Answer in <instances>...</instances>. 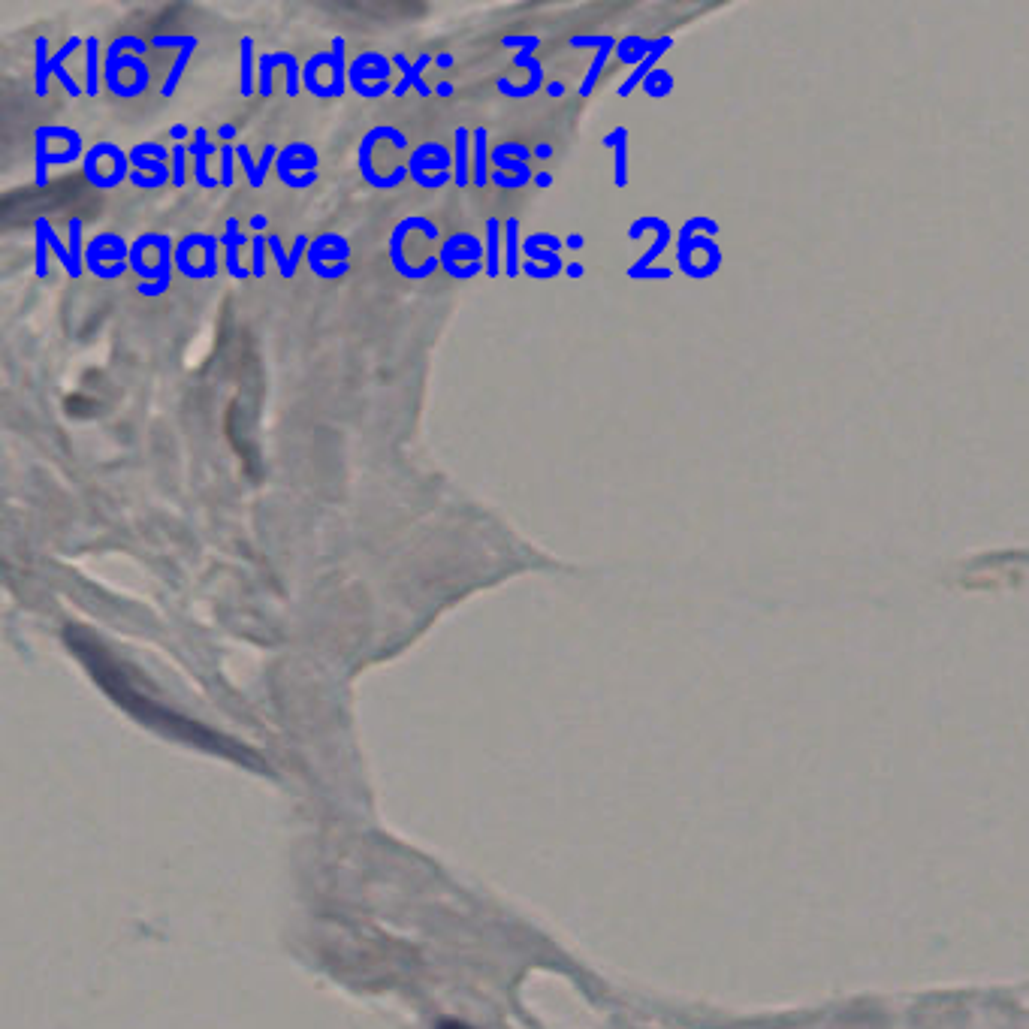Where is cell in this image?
Returning a JSON list of instances; mask_svg holds the SVG:
<instances>
[{
	"instance_id": "obj_1",
	"label": "cell",
	"mask_w": 1029,
	"mask_h": 1029,
	"mask_svg": "<svg viewBox=\"0 0 1029 1029\" xmlns=\"http://www.w3.org/2000/svg\"><path fill=\"white\" fill-rule=\"evenodd\" d=\"M130 154L121 151V145L115 142H97L85 151L82 160V176L91 188L97 191H115L124 182H130Z\"/></svg>"
},
{
	"instance_id": "obj_2",
	"label": "cell",
	"mask_w": 1029,
	"mask_h": 1029,
	"mask_svg": "<svg viewBox=\"0 0 1029 1029\" xmlns=\"http://www.w3.org/2000/svg\"><path fill=\"white\" fill-rule=\"evenodd\" d=\"M218 245L212 233H188L176 242V272L188 281H209L218 275Z\"/></svg>"
},
{
	"instance_id": "obj_3",
	"label": "cell",
	"mask_w": 1029,
	"mask_h": 1029,
	"mask_svg": "<svg viewBox=\"0 0 1029 1029\" xmlns=\"http://www.w3.org/2000/svg\"><path fill=\"white\" fill-rule=\"evenodd\" d=\"M441 269L456 281H471L480 272H486V248L474 233H453L438 248Z\"/></svg>"
},
{
	"instance_id": "obj_4",
	"label": "cell",
	"mask_w": 1029,
	"mask_h": 1029,
	"mask_svg": "<svg viewBox=\"0 0 1029 1029\" xmlns=\"http://www.w3.org/2000/svg\"><path fill=\"white\" fill-rule=\"evenodd\" d=\"M411 182L423 191H441L453 182V151L441 142H423L408 154Z\"/></svg>"
},
{
	"instance_id": "obj_5",
	"label": "cell",
	"mask_w": 1029,
	"mask_h": 1029,
	"mask_svg": "<svg viewBox=\"0 0 1029 1029\" xmlns=\"http://www.w3.org/2000/svg\"><path fill=\"white\" fill-rule=\"evenodd\" d=\"M308 269L314 278H323V281H338V278H345L351 272V242L341 236V233H317L311 239V248H308Z\"/></svg>"
},
{
	"instance_id": "obj_6",
	"label": "cell",
	"mask_w": 1029,
	"mask_h": 1029,
	"mask_svg": "<svg viewBox=\"0 0 1029 1029\" xmlns=\"http://www.w3.org/2000/svg\"><path fill=\"white\" fill-rule=\"evenodd\" d=\"M85 269L97 278V281H115L121 278L127 269H130V245L106 230V233H97L88 248H85Z\"/></svg>"
},
{
	"instance_id": "obj_7",
	"label": "cell",
	"mask_w": 1029,
	"mask_h": 1029,
	"mask_svg": "<svg viewBox=\"0 0 1029 1029\" xmlns=\"http://www.w3.org/2000/svg\"><path fill=\"white\" fill-rule=\"evenodd\" d=\"M320 154L314 151V145L308 142H290L278 151L275 160V176L284 188L290 191H308L317 185L320 173H317Z\"/></svg>"
},
{
	"instance_id": "obj_8",
	"label": "cell",
	"mask_w": 1029,
	"mask_h": 1029,
	"mask_svg": "<svg viewBox=\"0 0 1029 1029\" xmlns=\"http://www.w3.org/2000/svg\"><path fill=\"white\" fill-rule=\"evenodd\" d=\"M390 73H393V58L381 52H363L348 67V88L360 94L363 100H378L387 91H393Z\"/></svg>"
},
{
	"instance_id": "obj_9",
	"label": "cell",
	"mask_w": 1029,
	"mask_h": 1029,
	"mask_svg": "<svg viewBox=\"0 0 1029 1029\" xmlns=\"http://www.w3.org/2000/svg\"><path fill=\"white\" fill-rule=\"evenodd\" d=\"M188 154H191V160H194V182H197V188H203V191L221 188V179H215V176L209 173V157H212V154H221V145H212V142H209V130H206V127H197V130H194V142L188 145Z\"/></svg>"
},
{
	"instance_id": "obj_10",
	"label": "cell",
	"mask_w": 1029,
	"mask_h": 1029,
	"mask_svg": "<svg viewBox=\"0 0 1029 1029\" xmlns=\"http://www.w3.org/2000/svg\"><path fill=\"white\" fill-rule=\"evenodd\" d=\"M429 64H435V58H432L429 52H426V55H420L414 64H411V61H408L402 52H396V55H393V67H399V70H402V82L393 88V94H396V97H405L408 91H417L420 97H432V94H435V88H429V85L423 82V73H426V67H429Z\"/></svg>"
},
{
	"instance_id": "obj_11",
	"label": "cell",
	"mask_w": 1029,
	"mask_h": 1029,
	"mask_svg": "<svg viewBox=\"0 0 1029 1029\" xmlns=\"http://www.w3.org/2000/svg\"><path fill=\"white\" fill-rule=\"evenodd\" d=\"M221 239V245H224V266H227V275L230 278H236V281H248V278H254L251 275V269L248 266H242V257H239V251L251 242L245 233H242V227H239V221L236 218H227V227H224V233L218 236Z\"/></svg>"
},
{
	"instance_id": "obj_12",
	"label": "cell",
	"mask_w": 1029,
	"mask_h": 1029,
	"mask_svg": "<svg viewBox=\"0 0 1029 1029\" xmlns=\"http://www.w3.org/2000/svg\"><path fill=\"white\" fill-rule=\"evenodd\" d=\"M278 151H281V148L269 142V145H263V157L254 160L248 145H236V160L242 163V173H245V179H248V185H251L254 191H260V188L266 185V173H269V169H275Z\"/></svg>"
},
{
	"instance_id": "obj_13",
	"label": "cell",
	"mask_w": 1029,
	"mask_h": 1029,
	"mask_svg": "<svg viewBox=\"0 0 1029 1029\" xmlns=\"http://www.w3.org/2000/svg\"><path fill=\"white\" fill-rule=\"evenodd\" d=\"M489 163H492L489 130L486 127H474L471 130V185L480 188V191L492 182V169H486Z\"/></svg>"
},
{
	"instance_id": "obj_14",
	"label": "cell",
	"mask_w": 1029,
	"mask_h": 1029,
	"mask_svg": "<svg viewBox=\"0 0 1029 1029\" xmlns=\"http://www.w3.org/2000/svg\"><path fill=\"white\" fill-rule=\"evenodd\" d=\"M453 185L459 191L471 185V130L462 124L453 130Z\"/></svg>"
},
{
	"instance_id": "obj_15",
	"label": "cell",
	"mask_w": 1029,
	"mask_h": 1029,
	"mask_svg": "<svg viewBox=\"0 0 1029 1029\" xmlns=\"http://www.w3.org/2000/svg\"><path fill=\"white\" fill-rule=\"evenodd\" d=\"M85 46V40L82 37H70L52 58H49V73L64 85V91L70 94V97H85V85H79L70 73H67V67H64V61L76 52V49H82Z\"/></svg>"
},
{
	"instance_id": "obj_16",
	"label": "cell",
	"mask_w": 1029,
	"mask_h": 1029,
	"mask_svg": "<svg viewBox=\"0 0 1029 1029\" xmlns=\"http://www.w3.org/2000/svg\"><path fill=\"white\" fill-rule=\"evenodd\" d=\"M483 248H486V278L495 281L501 272H504V257H501V248H504V224L498 218H486V239H483Z\"/></svg>"
},
{
	"instance_id": "obj_17",
	"label": "cell",
	"mask_w": 1029,
	"mask_h": 1029,
	"mask_svg": "<svg viewBox=\"0 0 1029 1029\" xmlns=\"http://www.w3.org/2000/svg\"><path fill=\"white\" fill-rule=\"evenodd\" d=\"M103 64L106 52L97 37H85V97H97L103 85Z\"/></svg>"
},
{
	"instance_id": "obj_18",
	"label": "cell",
	"mask_w": 1029,
	"mask_h": 1029,
	"mask_svg": "<svg viewBox=\"0 0 1029 1029\" xmlns=\"http://www.w3.org/2000/svg\"><path fill=\"white\" fill-rule=\"evenodd\" d=\"M520 251H523L520 218H507V221H504V272H507V278L523 275Z\"/></svg>"
},
{
	"instance_id": "obj_19",
	"label": "cell",
	"mask_w": 1029,
	"mask_h": 1029,
	"mask_svg": "<svg viewBox=\"0 0 1029 1029\" xmlns=\"http://www.w3.org/2000/svg\"><path fill=\"white\" fill-rule=\"evenodd\" d=\"M239 91L242 97L257 94V55H254V37L239 40Z\"/></svg>"
},
{
	"instance_id": "obj_20",
	"label": "cell",
	"mask_w": 1029,
	"mask_h": 1029,
	"mask_svg": "<svg viewBox=\"0 0 1029 1029\" xmlns=\"http://www.w3.org/2000/svg\"><path fill=\"white\" fill-rule=\"evenodd\" d=\"M290 58H293V52H263L257 58V94L260 97H272V91H275L272 76L278 67H287Z\"/></svg>"
},
{
	"instance_id": "obj_21",
	"label": "cell",
	"mask_w": 1029,
	"mask_h": 1029,
	"mask_svg": "<svg viewBox=\"0 0 1029 1029\" xmlns=\"http://www.w3.org/2000/svg\"><path fill=\"white\" fill-rule=\"evenodd\" d=\"M332 85H329V91H332V100L335 97H341V94H345L348 91V43H345V37H332Z\"/></svg>"
},
{
	"instance_id": "obj_22",
	"label": "cell",
	"mask_w": 1029,
	"mask_h": 1029,
	"mask_svg": "<svg viewBox=\"0 0 1029 1029\" xmlns=\"http://www.w3.org/2000/svg\"><path fill=\"white\" fill-rule=\"evenodd\" d=\"M49 37L34 40V91L37 97H49Z\"/></svg>"
},
{
	"instance_id": "obj_23",
	"label": "cell",
	"mask_w": 1029,
	"mask_h": 1029,
	"mask_svg": "<svg viewBox=\"0 0 1029 1029\" xmlns=\"http://www.w3.org/2000/svg\"><path fill=\"white\" fill-rule=\"evenodd\" d=\"M82 218H70L67 221V248H70V257H73V281L76 278H82V272H85V239H82Z\"/></svg>"
},
{
	"instance_id": "obj_24",
	"label": "cell",
	"mask_w": 1029,
	"mask_h": 1029,
	"mask_svg": "<svg viewBox=\"0 0 1029 1029\" xmlns=\"http://www.w3.org/2000/svg\"><path fill=\"white\" fill-rule=\"evenodd\" d=\"M197 46H200V40L194 37V40L179 52V58L173 61V67H169V76H166V82H163V88H160V97H173V94H176V88L182 85V76H185V70H188L191 55H194Z\"/></svg>"
},
{
	"instance_id": "obj_25",
	"label": "cell",
	"mask_w": 1029,
	"mask_h": 1029,
	"mask_svg": "<svg viewBox=\"0 0 1029 1029\" xmlns=\"http://www.w3.org/2000/svg\"><path fill=\"white\" fill-rule=\"evenodd\" d=\"M130 154V166L133 169H139V173L142 176H151V179H166L169 185H173V169H169L163 160H154V157H145L136 145L127 151Z\"/></svg>"
},
{
	"instance_id": "obj_26",
	"label": "cell",
	"mask_w": 1029,
	"mask_h": 1029,
	"mask_svg": "<svg viewBox=\"0 0 1029 1029\" xmlns=\"http://www.w3.org/2000/svg\"><path fill=\"white\" fill-rule=\"evenodd\" d=\"M495 88H498L504 97L526 100V97H535L538 91H544V88H547V79H544V76H529V82H526V85H513L510 79H498V82H495Z\"/></svg>"
},
{
	"instance_id": "obj_27",
	"label": "cell",
	"mask_w": 1029,
	"mask_h": 1029,
	"mask_svg": "<svg viewBox=\"0 0 1029 1029\" xmlns=\"http://www.w3.org/2000/svg\"><path fill=\"white\" fill-rule=\"evenodd\" d=\"M613 37L598 49V55H595V61L589 64V73H586V79L580 82V97H589L592 91H595V82H598V76H601V70H604V64H607V58H610V52H613Z\"/></svg>"
},
{
	"instance_id": "obj_28",
	"label": "cell",
	"mask_w": 1029,
	"mask_h": 1029,
	"mask_svg": "<svg viewBox=\"0 0 1029 1029\" xmlns=\"http://www.w3.org/2000/svg\"><path fill=\"white\" fill-rule=\"evenodd\" d=\"M145 52H148V43H145L142 37H136V34L115 37V40L109 43V49H106V55H136V58H142Z\"/></svg>"
},
{
	"instance_id": "obj_29",
	"label": "cell",
	"mask_w": 1029,
	"mask_h": 1029,
	"mask_svg": "<svg viewBox=\"0 0 1029 1029\" xmlns=\"http://www.w3.org/2000/svg\"><path fill=\"white\" fill-rule=\"evenodd\" d=\"M625 139H628V133L619 127V130H613L607 139H604V145H610V148H616V185L619 188H625Z\"/></svg>"
},
{
	"instance_id": "obj_30",
	"label": "cell",
	"mask_w": 1029,
	"mask_h": 1029,
	"mask_svg": "<svg viewBox=\"0 0 1029 1029\" xmlns=\"http://www.w3.org/2000/svg\"><path fill=\"white\" fill-rule=\"evenodd\" d=\"M169 151H173V188H185L188 185V145H169Z\"/></svg>"
},
{
	"instance_id": "obj_31",
	"label": "cell",
	"mask_w": 1029,
	"mask_h": 1029,
	"mask_svg": "<svg viewBox=\"0 0 1029 1029\" xmlns=\"http://www.w3.org/2000/svg\"><path fill=\"white\" fill-rule=\"evenodd\" d=\"M40 224L46 227V239H49V248L58 254V260H61V266H64V272L67 275H73V257H70V248L61 242V236L55 233V227L49 224V218H40Z\"/></svg>"
},
{
	"instance_id": "obj_32",
	"label": "cell",
	"mask_w": 1029,
	"mask_h": 1029,
	"mask_svg": "<svg viewBox=\"0 0 1029 1029\" xmlns=\"http://www.w3.org/2000/svg\"><path fill=\"white\" fill-rule=\"evenodd\" d=\"M34 233H37V278H46L49 275V239H46V227L40 224V218L34 221Z\"/></svg>"
},
{
	"instance_id": "obj_33",
	"label": "cell",
	"mask_w": 1029,
	"mask_h": 1029,
	"mask_svg": "<svg viewBox=\"0 0 1029 1029\" xmlns=\"http://www.w3.org/2000/svg\"><path fill=\"white\" fill-rule=\"evenodd\" d=\"M266 239H269V251H272V257H275L278 275H281L284 281H290V278H293V269H290V257H287V251H284L281 236H278V233H266Z\"/></svg>"
},
{
	"instance_id": "obj_34",
	"label": "cell",
	"mask_w": 1029,
	"mask_h": 1029,
	"mask_svg": "<svg viewBox=\"0 0 1029 1029\" xmlns=\"http://www.w3.org/2000/svg\"><path fill=\"white\" fill-rule=\"evenodd\" d=\"M221 188H233L236 182V145H221Z\"/></svg>"
},
{
	"instance_id": "obj_35",
	"label": "cell",
	"mask_w": 1029,
	"mask_h": 1029,
	"mask_svg": "<svg viewBox=\"0 0 1029 1029\" xmlns=\"http://www.w3.org/2000/svg\"><path fill=\"white\" fill-rule=\"evenodd\" d=\"M266 245H269L266 233H260V236L251 239V275H254V278H263V275H266Z\"/></svg>"
},
{
	"instance_id": "obj_36",
	"label": "cell",
	"mask_w": 1029,
	"mask_h": 1029,
	"mask_svg": "<svg viewBox=\"0 0 1029 1029\" xmlns=\"http://www.w3.org/2000/svg\"><path fill=\"white\" fill-rule=\"evenodd\" d=\"M501 46L504 49H520L526 55H535V49L541 46V37H535V34H504Z\"/></svg>"
},
{
	"instance_id": "obj_37",
	"label": "cell",
	"mask_w": 1029,
	"mask_h": 1029,
	"mask_svg": "<svg viewBox=\"0 0 1029 1029\" xmlns=\"http://www.w3.org/2000/svg\"><path fill=\"white\" fill-rule=\"evenodd\" d=\"M191 40H194V34H169V37L157 34V37H151V46L154 49H179L182 52Z\"/></svg>"
},
{
	"instance_id": "obj_38",
	"label": "cell",
	"mask_w": 1029,
	"mask_h": 1029,
	"mask_svg": "<svg viewBox=\"0 0 1029 1029\" xmlns=\"http://www.w3.org/2000/svg\"><path fill=\"white\" fill-rule=\"evenodd\" d=\"M492 185L501 188V191H520L526 185H532L529 179H517V176H504L501 169H492Z\"/></svg>"
},
{
	"instance_id": "obj_39",
	"label": "cell",
	"mask_w": 1029,
	"mask_h": 1029,
	"mask_svg": "<svg viewBox=\"0 0 1029 1029\" xmlns=\"http://www.w3.org/2000/svg\"><path fill=\"white\" fill-rule=\"evenodd\" d=\"M646 52V43L643 40H637V37H631V40H622L619 43V58L628 64V61H637L640 55Z\"/></svg>"
},
{
	"instance_id": "obj_40",
	"label": "cell",
	"mask_w": 1029,
	"mask_h": 1029,
	"mask_svg": "<svg viewBox=\"0 0 1029 1029\" xmlns=\"http://www.w3.org/2000/svg\"><path fill=\"white\" fill-rule=\"evenodd\" d=\"M526 242L541 245V248H547V251H553V254H559V251L565 248V242H562L559 236H553V233H529Z\"/></svg>"
},
{
	"instance_id": "obj_41",
	"label": "cell",
	"mask_w": 1029,
	"mask_h": 1029,
	"mask_svg": "<svg viewBox=\"0 0 1029 1029\" xmlns=\"http://www.w3.org/2000/svg\"><path fill=\"white\" fill-rule=\"evenodd\" d=\"M130 185H133V188H139V191H157V188H163V185H169V182H166V179H151V176H142L139 169H133V173H130Z\"/></svg>"
},
{
	"instance_id": "obj_42",
	"label": "cell",
	"mask_w": 1029,
	"mask_h": 1029,
	"mask_svg": "<svg viewBox=\"0 0 1029 1029\" xmlns=\"http://www.w3.org/2000/svg\"><path fill=\"white\" fill-rule=\"evenodd\" d=\"M136 148H139L145 157H154V160H163V163H166V160H173V151H169L166 145H157V142H139Z\"/></svg>"
},
{
	"instance_id": "obj_43",
	"label": "cell",
	"mask_w": 1029,
	"mask_h": 1029,
	"mask_svg": "<svg viewBox=\"0 0 1029 1029\" xmlns=\"http://www.w3.org/2000/svg\"><path fill=\"white\" fill-rule=\"evenodd\" d=\"M523 275H529V278H535V281H550V278H556V275H562V272H556V269H547V266H538V263L526 260V263H523Z\"/></svg>"
},
{
	"instance_id": "obj_44",
	"label": "cell",
	"mask_w": 1029,
	"mask_h": 1029,
	"mask_svg": "<svg viewBox=\"0 0 1029 1029\" xmlns=\"http://www.w3.org/2000/svg\"><path fill=\"white\" fill-rule=\"evenodd\" d=\"M191 136V130H188V124H173V127H169V139H173L176 145H185V139Z\"/></svg>"
},
{
	"instance_id": "obj_45",
	"label": "cell",
	"mask_w": 1029,
	"mask_h": 1029,
	"mask_svg": "<svg viewBox=\"0 0 1029 1029\" xmlns=\"http://www.w3.org/2000/svg\"><path fill=\"white\" fill-rule=\"evenodd\" d=\"M236 124H221L218 127V139H224V145H233V139H236Z\"/></svg>"
},
{
	"instance_id": "obj_46",
	"label": "cell",
	"mask_w": 1029,
	"mask_h": 1029,
	"mask_svg": "<svg viewBox=\"0 0 1029 1029\" xmlns=\"http://www.w3.org/2000/svg\"><path fill=\"white\" fill-rule=\"evenodd\" d=\"M248 224H251V230L260 236V233H266V227H269V218H266L263 212H257V215H251V221H248Z\"/></svg>"
},
{
	"instance_id": "obj_47",
	"label": "cell",
	"mask_w": 1029,
	"mask_h": 1029,
	"mask_svg": "<svg viewBox=\"0 0 1029 1029\" xmlns=\"http://www.w3.org/2000/svg\"><path fill=\"white\" fill-rule=\"evenodd\" d=\"M532 151H535V157H541V160H550V157H553V145H550V142H538Z\"/></svg>"
},
{
	"instance_id": "obj_48",
	"label": "cell",
	"mask_w": 1029,
	"mask_h": 1029,
	"mask_svg": "<svg viewBox=\"0 0 1029 1029\" xmlns=\"http://www.w3.org/2000/svg\"><path fill=\"white\" fill-rule=\"evenodd\" d=\"M535 188H550L553 185V173H547V169H544V173H535V182H532Z\"/></svg>"
},
{
	"instance_id": "obj_49",
	"label": "cell",
	"mask_w": 1029,
	"mask_h": 1029,
	"mask_svg": "<svg viewBox=\"0 0 1029 1029\" xmlns=\"http://www.w3.org/2000/svg\"><path fill=\"white\" fill-rule=\"evenodd\" d=\"M435 67H441V70H450V67H453V55H450V52H441V55H435Z\"/></svg>"
},
{
	"instance_id": "obj_50",
	"label": "cell",
	"mask_w": 1029,
	"mask_h": 1029,
	"mask_svg": "<svg viewBox=\"0 0 1029 1029\" xmlns=\"http://www.w3.org/2000/svg\"><path fill=\"white\" fill-rule=\"evenodd\" d=\"M453 91H456V88H453L450 82H438V85H435V97H453Z\"/></svg>"
},
{
	"instance_id": "obj_51",
	"label": "cell",
	"mask_w": 1029,
	"mask_h": 1029,
	"mask_svg": "<svg viewBox=\"0 0 1029 1029\" xmlns=\"http://www.w3.org/2000/svg\"><path fill=\"white\" fill-rule=\"evenodd\" d=\"M550 97H562L565 94V82H547V88H544Z\"/></svg>"
},
{
	"instance_id": "obj_52",
	"label": "cell",
	"mask_w": 1029,
	"mask_h": 1029,
	"mask_svg": "<svg viewBox=\"0 0 1029 1029\" xmlns=\"http://www.w3.org/2000/svg\"><path fill=\"white\" fill-rule=\"evenodd\" d=\"M565 248H571V251H580V248H583V236H580V233H571V236L565 239Z\"/></svg>"
},
{
	"instance_id": "obj_53",
	"label": "cell",
	"mask_w": 1029,
	"mask_h": 1029,
	"mask_svg": "<svg viewBox=\"0 0 1029 1029\" xmlns=\"http://www.w3.org/2000/svg\"><path fill=\"white\" fill-rule=\"evenodd\" d=\"M583 272H586V269H583L580 263H568V266H565V275H568V278H583Z\"/></svg>"
}]
</instances>
